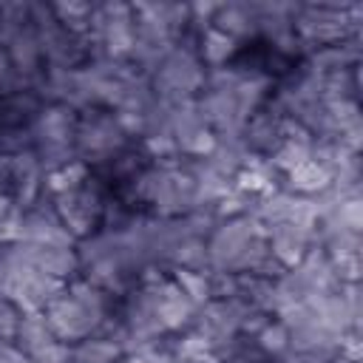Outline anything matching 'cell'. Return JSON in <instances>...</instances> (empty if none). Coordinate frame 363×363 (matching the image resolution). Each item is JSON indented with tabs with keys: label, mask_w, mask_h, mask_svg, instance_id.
<instances>
[{
	"label": "cell",
	"mask_w": 363,
	"mask_h": 363,
	"mask_svg": "<svg viewBox=\"0 0 363 363\" xmlns=\"http://www.w3.org/2000/svg\"><path fill=\"white\" fill-rule=\"evenodd\" d=\"M250 306L238 303L235 298H213L196 309L193 332H199L216 352H224L227 346L238 343L244 337V315Z\"/></svg>",
	"instance_id": "5"
},
{
	"label": "cell",
	"mask_w": 363,
	"mask_h": 363,
	"mask_svg": "<svg viewBox=\"0 0 363 363\" xmlns=\"http://www.w3.org/2000/svg\"><path fill=\"white\" fill-rule=\"evenodd\" d=\"M147 79H150L153 96L167 105L199 99V94L207 85V68L201 65L193 48V34H184Z\"/></svg>",
	"instance_id": "2"
},
{
	"label": "cell",
	"mask_w": 363,
	"mask_h": 363,
	"mask_svg": "<svg viewBox=\"0 0 363 363\" xmlns=\"http://www.w3.org/2000/svg\"><path fill=\"white\" fill-rule=\"evenodd\" d=\"M111 199H113L111 187L91 170V176H88L85 184H79L77 190H68L62 196H54L51 204H54L62 227L79 244V241H85V238H91L94 233L102 230L105 210H108V201Z\"/></svg>",
	"instance_id": "4"
},
{
	"label": "cell",
	"mask_w": 363,
	"mask_h": 363,
	"mask_svg": "<svg viewBox=\"0 0 363 363\" xmlns=\"http://www.w3.org/2000/svg\"><path fill=\"white\" fill-rule=\"evenodd\" d=\"M43 167L34 150L0 153V193L14 199L20 207H28L43 196Z\"/></svg>",
	"instance_id": "6"
},
{
	"label": "cell",
	"mask_w": 363,
	"mask_h": 363,
	"mask_svg": "<svg viewBox=\"0 0 363 363\" xmlns=\"http://www.w3.org/2000/svg\"><path fill=\"white\" fill-rule=\"evenodd\" d=\"M28 360L31 363H71V343L51 340L48 346H43L40 352H34Z\"/></svg>",
	"instance_id": "22"
},
{
	"label": "cell",
	"mask_w": 363,
	"mask_h": 363,
	"mask_svg": "<svg viewBox=\"0 0 363 363\" xmlns=\"http://www.w3.org/2000/svg\"><path fill=\"white\" fill-rule=\"evenodd\" d=\"M23 315H26V312H23L11 298L0 295V337H3V340H14Z\"/></svg>",
	"instance_id": "19"
},
{
	"label": "cell",
	"mask_w": 363,
	"mask_h": 363,
	"mask_svg": "<svg viewBox=\"0 0 363 363\" xmlns=\"http://www.w3.org/2000/svg\"><path fill=\"white\" fill-rule=\"evenodd\" d=\"M116 306H119L116 298L102 292L88 278L77 275L45 303L43 315L57 340L77 343V340L99 332L105 326V320L116 312Z\"/></svg>",
	"instance_id": "1"
},
{
	"label": "cell",
	"mask_w": 363,
	"mask_h": 363,
	"mask_svg": "<svg viewBox=\"0 0 363 363\" xmlns=\"http://www.w3.org/2000/svg\"><path fill=\"white\" fill-rule=\"evenodd\" d=\"M51 340H57V337H54V332H51L45 315H43V312H26L23 320H20V329H17V335H14V343L26 352V357H31L34 352H40V349L48 346ZM28 363H31V360H28Z\"/></svg>",
	"instance_id": "15"
},
{
	"label": "cell",
	"mask_w": 363,
	"mask_h": 363,
	"mask_svg": "<svg viewBox=\"0 0 363 363\" xmlns=\"http://www.w3.org/2000/svg\"><path fill=\"white\" fill-rule=\"evenodd\" d=\"M20 88H26V85H23V79L17 77L6 45H0V96H9V94H14V91H20Z\"/></svg>",
	"instance_id": "21"
},
{
	"label": "cell",
	"mask_w": 363,
	"mask_h": 363,
	"mask_svg": "<svg viewBox=\"0 0 363 363\" xmlns=\"http://www.w3.org/2000/svg\"><path fill=\"white\" fill-rule=\"evenodd\" d=\"M20 244L34 247H77L71 233L62 227L54 204L48 196H40L28 207H23V224H20Z\"/></svg>",
	"instance_id": "7"
},
{
	"label": "cell",
	"mask_w": 363,
	"mask_h": 363,
	"mask_svg": "<svg viewBox=\"0 0 363 363\" xmlns=\"http://www.w3.org/2000/svg\"><path fill=\"white\" fill-rule=\"evenodd\" d=\"M88 176H91V167L85 162H79V159L65 162V164H60L43 176V196L54 199V196H62L68 190H77L79 184L88 182Z\"/></svg>",
	"instance_id": "13"
},
{
	"label": "cell",
	"mask_w": 363,
	"mask_h": 363,
	"mask_svg": "<svg viewBox=\"0 0 363 363\" xmlns=\"http://www.w3.org/2000/svg\"><path fill=\"white\" fill-rule=\"evenodd\" d=\"M193 48H196V54H199V60H201V65L207 71L227 68L244 51V45L238 40H233L230 34H224V31H218L213 26L201 28L199 34H193Z\"/></svg>",
	"instance_id": "10"
},
{
	"label": "cell",
	"mask_w": 363,
	"mask_h": 363,
	"mask_svg": "<svg viewBox=\"0 0 363 363\" xmlns=\"http://www.w3.org/2000/svg\"><path fill=\"white\" fill-rule=\"evenodd\" d=\"M170 278L179 284V289L196 306L213 301V269H182V267H176V269H170Z\"/></svg>",
	"instance_id": "17"
},
{
	"label": "cell",
	"mask_w": 363,
	"mask_h": 363,
	"mask_svg": "<svg viewBox=\"0 0 363 363\" xmlns=\"http://www.w3.org/2000/svg\"><path fill=\"white\" fill-rule=\"evenodd\" d=\"M329 363H360V357H349V354H340V352H335V357H332Z\"/></svg>",
	"instance_id": "23"
},
{
	"label": "cell",
	"mask_w": 363,
	"mask_h": 363,
	"mask_svg": "<svg viewBox=\"0 0 363 363\" xmlns=\"http://www.w3.org/2000/svg\"><path fill=\"white\" fill-rule=\"evenodd\" d=\"M133 139L119 125L116 113L108 108H82L77 122V159L85 162L91 170L105 167L113 156H119Z\"/></svg>",
	"instance_id": "3"
},
{
	"label": "cell",
	"mask_w": 363,
	"mask_h": 363,
	"mask_svg": "<svg viewBox=\"0 0 363 363\" xmlns=\"http://www.w3.org/2000/svg\"><path fill=\"white\" fill-rule=\"evenodd\" d=\"M213 28L230 34L244 48L258 43V11H255V3H218L216 17H213Z\"/></svg>",
	"instance_id": "9"
},
{
	"label": "cell",
	"mask_w": 363,
	"mask_h": 363,
	"mask_svg": "<svg viewBox=\"0 0 363 363\" xmlns=\"http://www.w3.org/2000/svg\"><path fill=\"white\" fill-rule=\"evenodd\" d=\"M20 224H23V207L0 193V247H11L20 238Z\"/></svg>",
	"instance_id": "18"
},
{
	"label": "cell",
	"mask_w": 363,
	"mask_h": 363,
	"mask_svg": "<svg viewBox=\"0 0 363 363\" xmlns=\"http://www.w3.org/2000/svg\"><path fill=\"white\" fill-rule=\"evenodd\" d=\"M11 255L34 269H40L43 275L68 284L79 275V255L77 247H34V244H11Z\"/></svg>",
	"instance_id": "8"
},
{
	"label": "cell",
	"mask_w": 363,
	"mask_h": 363,
	"mask_svg": "<svg viewBox=\"0 0 363 363\" xmlns=\"http://www.w3.org/2000/svg\"><path fill=\"white\" fill-rule=\"evenodd\" d=\"M332 184V176L323 164H318L312 156L306 162H301L298 167H292L289 173L281 176V190L286 193H295V196H303V199H315L320 196L326 187Z\"/></svg>",
	"instance_id": "11"
},
{
	"label": "cell",
	"mask_w": 363,
	"mask_h": 363,
	"mask_svg": "<svg viewBox=\"0 0 363 363\" xmlns=\"http://www.w3.org/2000/svg\"><path fill=\"white\" fill-rule=\"evenodd\" d=\"M250 343L258 349V354H261L264 360H281V357L289 354V329H286L284 320L269 318V320L250 337Z\"/></svg>",
	"instance_id": "14"
},
{
	"label": "cell",
	"mask_w": 363,
	"mask_h": 363,
	"mask_svg": "<svg viewBox=\"0 0 363 363\" xmlns=\"http://www.w3.org/2000/svg\"><path fill=\"white\" fill-rule=\"evenodd\" d=\"M48 9H51V17L57 26H62L71 34L88 37L96 3H48Z\"/></svg>",
	"instance_id": "16"
},
{
	"label": "cell",
	"mask_w": 363,
	"mask_h": 363,
	"mask_svg": "<svg viewBox=\"0 0 363 363\" xmlns=\"http://www.w3.org/2000/svg\"><path fill=\"white\" fill-rule=\"evenodd\" d=\"M216 363H267V360L258 354V349L247 337H241L238 343H233L224 352H218V360Z\"/></svg>",
	"instance_id": "20"
},
{
	"label": "cell",
	"mask_w": 363,
	"mask_h": 363,
	"mask_svg": "<svg viewBox=\"0 0 363 363\" xmlns=\"http://www.w3.org/2000/svg\"><path fill=\"white\" fill-rule=\"evenodd\" d=\"M125 354V346L102 332H94L71 343V363H116Z\"/></svg>",
	"instance_id": "12"
}]
</instances>
